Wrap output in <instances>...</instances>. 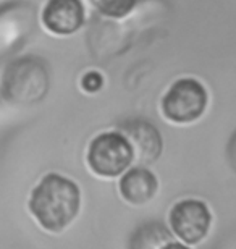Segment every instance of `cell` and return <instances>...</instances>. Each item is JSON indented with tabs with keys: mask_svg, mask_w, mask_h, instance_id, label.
<instances>
[{
	"mask_svg": "<svg viewBox=\"0 0 236 249\" xmlns=\"http://www.w3.org/2000/svg\"><path fill=\"white\" fill-rule=\"evenodd\" d=\"M81 209V191L70 178L49 173L29 196V211L47 231H63L73 223Z\"/></svg>",
	"mask_w": 236,
	"mask_h": 249,
	"instance_id": "6da1fadb",
	"label": "cell"
},
{
	"mask_svg": "<svg viewBox=\"0 0 236 249\" xmlns=\"http://www.w3.org/2000/svg\"><path fill=\"white\" fill-rule=\"evenodd\" d=\"M49 74L41 58L24 57L10 63L3 74V97L15 104H33L46 96Z\"/></svg>",
	"mask_w": 236,
	"mask_h": 249,
	"instance_id": "7a4b0ae2",
	"label": "cell"
},
{
	"mask_svg": "<svg viewBox=\"0 0 236 249\" xmlns=\"http://www.w3.org/2000/svg\"><path fill=\"white\" fill-rule=\"evenodd\" d=\"M133 160V146L123 133H100L89 144L88 165L97 177H120L122 173H127Z\"/></svg>",
	"mask_w": 236,
	"mask_h": 249,
	"instance_id": "3957f363",
	"label": "cell"
},
{
	"mask_svg": "<svg viewBox=\"0 0 236 249\" xmlns=\"http://www.w3.org/2000/svg\"><path fill=\"white\" fill-rule=\"evenodd\" d=\"M207 91L198 79L182 78L172 84L162 99V112L173 123L196 122L207 107Z\"/></svg>",
	"mask_w": 236,
	"mask_h": 249,
	"instance_id": "277c9868",
	"label": "cell"
},
{
	"mask_svg": "<svg viewBox=\"0 0 236 249\" xmlns=\"http://www.w3.org/2000/svg\"><path fill=\"white\" fill-rule=\"evenodd\" d=\"M212 223L207 204L199 199H183L170 211V228L180 240L188 245H198L207 236Z\"/></svg>",
	"mask_w": 236,
	"mask_h": 249,
	"instance_id": "5b68a950",
	"label": "cell"
},
{
	"mask_svg": "<svg viewBox=\"0 0 236 249\" xmlns=\"http://www.w3.org/2000/svg\"><path fill=\"white\" fill-rule=\"evenodd\" d=\"M122 133L128 138L134 151V160L139 165H150L162 154V138L159 129L147 120L134 118L123 123Z\"/></svg>",
	"mask_w": 236,
	"mask_h": 249,
	"instance_id": "8992f818",
	"label": "cell"
},
{
	"mask_svg": "<svg viewBox=\"0 0 236 249\" xmlns=\"http://www.w3.org/2000/svg\"><path fill=\"white\" fill-rule=\"evenodd\" d=\"M42 23L50 33L58 36L76 33L84 23L81 0H49L42 12Z\"/></svg>",
	"mask_w": 236,
	"mask_h": 249,
	"instance_id": "52a82bcc",
	"label": "cell"
},
{
	"mask_svg": "<svg viewBox=\"0 0 236 249\" xmlns=\"http://www.w3.org/2000/svg\"><path fill=\"white\" fill-rule=\"evenodd\" d=\"M157 177L144 167L129 168L120 180V194L125 201L133 206H143L152 201L157 194Z\"/></svg>",
	"mask_w": 236,
	"mask_h": 249,
	"instance_id": "ba28073f",
	"label": "cell"
},
{
	"mask_svg": "<svg viewBox=\"0 0 236 249\" xmlns=\"http://www.w3.org/2000/svg\"><path fill=\"white\" fill-rule=\"evenodd\" d=\"M173 241L172 233L162 222H144L129 238V249H163Z\"/></svg>",
	"mask_w": 236,
	"mask_h": 249,
	"instance_id": "9c48e42d",
	"label": "cell"
},
{
	"mask_svg": "<svg viewBox=\"0 0 236 249\" xmlns=\"http://www.w3.org/2000/svg\"><path fill=\"white\" fill-rule=\"evenodd\" d=\"M99 13L110 18H123L134 8L136 0H91Z\"/></svg>",
	"mask_w": 236,
	"mask_h": 249,
	"instance_id": "30bf717a",
	"label": "cell"
},
{
	"mask_svg": "<svg viewBox=\"0 0 236 249\" xmlns=\"http://www.w3.org/2000/svg\"><path fill=\"white\" fill-rule=\"evenodd\" d=\"M104 86V78L99 71H89L81 78V88L86 92H97Z\"/></svg>",
	"mask_w": 236,
	"mask_h": 249,
	"instance_id": "8fae6325",
	"label": "cell"
},
{
	"mask_svg": "<svg viewBox=\"0 0 236 249\" xmlns=\"http://www.w3.org/2000/svg\"><path fill=\"white\" fill-rule=\"evenodd\" d=\"M227 154H228V162H230V165H232V168H233L235 173H236V133L232 136V139H230Z\"/></svg>",
	"mask_w": 236,
	"mask_h": 249,
	"instance_id": "7c38bea8",
	"label": "cell"
},
{
	"mask_svg": "<svg viewBox=\"0 0 236 249\" xmlns=\"http://www.w3.org/2000/svg\"><path fill=\"white\" fill-rule=\"evenodd\" d=\"M163 249H189V248H188V246H184V245H182V243L172 241V243H168V245L165 246Z\"/></svg>",
	"mask_w": 236,
	"mask_h": 249,
	"instance_id": "4fadbf2b",
	"label": "cell"
}]
</instances>
